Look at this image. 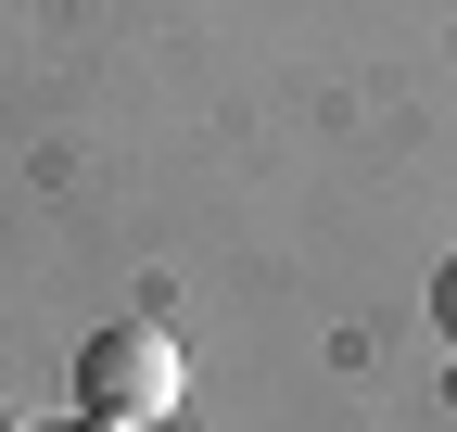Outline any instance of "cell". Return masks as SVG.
Returning a JSON list of instances; mask_svg holds the SVG:
<instances>
[{"label": "cell", "instance_id": "cell-1", "mask_svg": "<svg viewBox=\"0 0 457 432\" xmlns=\"http://www.w3.org/2000/svg\"><path fill=\"white\" fill-rule=\"evenodd\" d=\"M77 420L89 432H165L179 420V344L153 318H114L77 344Z\"/></svg>", "mask_w": 457, "mask_h": 432}, {"label": "cell", "instance_id": "cell-2", "mask_svg": "<svg viewBox=\"0 0 457 432\" xmlns=\"http://www.w3.org/2000/svg\"><path fill=\"white\" fill-rule=\"evenodd\" d=\"M432 331L457 344V267H432Z\"/></svg>", "mask_w": 457, "mask_h": 432}, {"label": "cell", "instance_id": "cell-3", "mask_svg": "<svg viewBox=\"0 0 457 432\" xmlns=\"http://www.w3.org/2000/svg\"><path fill=\"white\" fill-rule=\"evenodd\" d=\"M165 432H179V420H165Z\"/></svg>", "mask_w": 457, "mask_h": 432}]
</instances>
